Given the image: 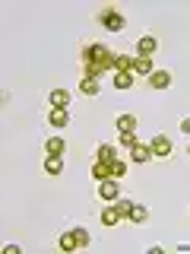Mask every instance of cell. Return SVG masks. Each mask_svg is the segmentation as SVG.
<instances>
[{
  "label": "cell",
  "instance_id": "cell-1",
  "mask_svg": "<svg viewBox=\"0 0 190 254\" xmlns=\"http://www.w3.org/2000/svg\"><path fill=\"white\" fill-rule=\"evenodd\" d=\"M111 61H114V51L105 42H86L83 51H79V64L83 67H111Z\"/></svg>",
  "mask_w": 190,
  "mask_h": 254
},
{
  "label": "cell",
  "instance_id": "cell-2",
  "mask_svg": "<svg viewBox=\"0 0 190 254\" xmlns=\"http://www.w3.org/2000/svg\"><path fill=\"white\" fill-rule=\"evenodd\" d=\"M98 26L108 29V32H124L127 29V16L121 10H114V6H105V10L98 13Z\"/></svg>",
  "mask_w": 190,
  "mask_h": 254
},
{
  "label": "cell",
  "instance_id": "cell-3",
  "mask_svg": "<svg viewBox=\"0 0 190 254\" xmlns=\"http://www.w3.org/2000/svg\"><path fill=\"white\" fill-rule=\"evenodd\" d=\"M149 149H152V159H162V162H168L174 156V143H171V137H165V133H155V137L149 140Z\"/></svg>",
  "mask_w": 190,
  "mask_h": 254
},
{
  "label": "cell",
  "instance_id": "cell-4",
  "mask_svg": "<svg viewBox=\"0 0 190 254\" xmlns=\"http://www.w3.org/2000/svg\"><path fill=\"white\" fill-rule=\"evenodd\" d=\"M98 197L105 203H114L117 197H121V185H117V178H108V181H98Z\"/></svg>",
  "mask_w": 190,
  "mask_h": 254
},
{
  "label": "cell",
  "instance_id": "cell-5",
  "mask_svg": "<svg viewBox=\"0 0 190 254\" xmlns=\"http://www.w3.org/2000/svg\"><path fill=\"white\" fill-rule=\"evenodd\" d=\"M158 51V38L155 35H140L137 38V58H152Z\"/></svg>",
  "mask_w": 190,
  "mask_h": 254
},
{
  "label": "cell",
  "instance_id": "cell-6",
  "mask_svg": "<svg viewBox=\"0 0 190 254\" xmlns=\"http://www.w3.org/2000/svg\"><path fill=\"white\" fill-rule=\"evenodd\" d=\"M146 83H149V89H168L171 86V70H152V73L146 76Z\"/></svg>",
  "mask_w": 190,
  "mask_h": 254
},
{
  "label": "cell",
  "instance_id": "cell-7",
  "mask_svg": "<svg viewBox=\"0 0 190 254\" xmlns=\"http://www.w3.org/2000/svg\"><path fill=\"white\" fill-rule=\"evenodd\" d=\"M133 61H137V54H121V51H114L111 67H114V73H127V70H133Z\"/></svg>",
  "mask_w": 190,
  "mask_h": 254
},
{
  "label": "cell",
  "instance_id": "cell-8",
  "mask_svg": "<svg viewBox=\"0 0 190 254\" xmlns=\"http://www.w3.org/2000/svg\"><path fill=\"white\" fill-rule=\"evenodd\" d=\"M149 159H152V149H149V143H137V146L130 149V162H137V165H146Z\"/></svg>",
  "mask_w": 190,
  "mask_h": 254
},
{
  "label": "cell",
  "instance_id": "cell-9",
  "mask_svg": "<svg viewBox=\"0 0 190 254\" xmlns=\"http://www.w3.org/2000/svg\"><path fill=\"white\" fill-rule=\"evenodd\" d=\"M48 124L51 127H70V111L67 108H51L48 111Z\"/></svg>",
  "mask_w": 190,
  "mask_h": 254
},
{
  "label": "cell",
  "instance_id": "cell-10",
  "mask_svg": "<svg viewBox=\"0 0 190 254\" xmlns=\"http://www.w3.org/2000/svg\"><path fill=\"white\" fill-rule=\"evenodd\" d=\"M117 156H121V149H117L114 143H101L98 153H95V162H114Z\"/></svg>",
  "mask_w": 190,
  "mask_h": 254
},
{
  "label": "cell",
  "instance_id": "cell-11",
  "mask_svg": "<svg viewBox=\"0 0 190 254\" xmlns=\"http://www.w3.org/2000/svg\"><path fill=\"white\" fill-rule=\"evenodd\" d=\"M45 153L48 156H63V153H67V140H63V137H48L45 140Z\"/></svg>",
  "mask_w": 190,
  "mask_h": 254
},
{
  "label": "cell",
  "instance_id": "cell-12",
  "mask_svg": "<svg viewBox=\"0 0 190 254\" xmlns=\"http://www.w3.org/2000/svg\"><path fill=\"white\" fill-rule=\"evenodd\" d=\"M111 79H114V89H121V92L133 89V83H137V76H133V70H127V73H114Z\"/></svg>",
  "mask_w": 190,
  "mask_h": 254
},
{
  "label": "cell",
  "instance_id": "cell-13",
  "mask_svg": "<svg viewBox=\"0 0 190 254\" xmlns=\"http://www.w3.org/2000/svg\"><path fill=\"white\" fill-rule=\"evenodd\" d=\"M48 102H51V108H70V92L67 89H51Z\"/></svg>",
  "mask_w": 190,
  "mask_h": 254
},
{
  "label": "cell",
  "instance_id": "cell-14",
  "mask_svg": "<svg viewBox=\"0 0 190 254\" xmlns=\"http://www.w3.org/2000/svg\"><path fill=\"white\" fill-rule=\"evenodd\" d=\"M57 248L63 251V254H70V251H76L79 245H76V235H73V229H67L60 238H57Z\"/></svg>",
  "mask_w": 190,
  "mask_h": 254
},
{
  "label": "cell",
  "instance_id": "cell-15",
  "mask_svg": "<svg viewBox=\"0 0 190 254\" xmlns=\"http://www.w3.org/2000/svg\"><path fill=\"white\" fill-rule=\"evenodd\" d=\"M114 127H117V130H121V133H133V130H137V127H140V121H137V118H133V115H121V118H117V121H114Z\"/></svg>",
  "mask_w": 190,
  "mask_h": 254
},
{
  "label": "cell",
  "instance_id": "cell-16",
  "mask_svg": "<svg viewBox=\"0 0 190 254\" xmlns=\"http://www.w3.org/2000/svg\"><path fill=\"white\" fill-rule=\"evenodd\" d=\"M121 219H124V216H121V210H117L114 203H108L105 210H101V222H105V226H117Z\"/></svg>",
  "mask_w": 190,
  "mask_h": 254
},
{
  "label": "cell",
  "instance_id": "cell-17",
  "mask_svg": "<svg viewBox=\"0 0 190 254\" xmlns=\"http://www.w3.org/2000/svg\"><path fill=\"white\" fill-rule=\"evenodd\" d=\"M152 58H137V61H133V76H149V73H152Z\"/></svg>",
  "mask_w": 190,
  "mask_h": 254
},
{
  "label": "cell",
  "instance_id": "cell-18",
  "mask_svg": "<svg viewBox=\"0 0 190 254\" xmlns=\"http://www.w3.org/2000/svg\"><path fill=\"white\" fill-rule=\"evenodd\" d=\"M45 172L48 175H60L63 172V156H45Z\"/></svg>",
  "mask_w": 190,
  "mask_h": 254
},
{
  "label": "cell",
  "instance_id": "cell-19",
  "mask_svg": "<svg viewBox=\"0 0 190 254\" xmlns=\"http://www.w3.org/2000/svg\"><path fill=\"white\" fill-rule=\"evenodd\" d=\"M98 89H101L98 79H89V76L79 79V92H83V95H98Z\"/></svg>",
  "mask_w": 190,
  "mask_h": 254
},
{
  "label": "cell",
  "instance_id": "cell-20",
  "mask_svg": "<svg viewBox=\"0 0 190 254\" xmlns=\"http://www.w3.org/2000/svg\"><path fill=\"white\" fill-rule=\"evenodd\" d=\"M92 178H95V181H108V178H111L108 162H95V165H92Z\"/></svg>",
  "mask_w": 190,
  "mask_h": 254
},
{
  "label": "cell",
  "instance_id": "cell-21",
  "mask_svg": "<svg viewBox=\"0 0 190 254\" xmlns=\"http://www.w3.org/2000/svg\"><path fill=\"white\" fill-rule=\"evenodd\" d=\"M127 219H133V222L140 226V222H146V219H149V210H146L142 203H133V210H130V216H127Z\"/></svg>",
  "mask_w": 190,
  "mask_h": 254
},
{
  "label": "cell",
  "instance_id": "cell-22",
  "mask_svg": "<svg viewBox=\"0 0 190 254\" xmlns=\"http://www.w3.org/2000/svg\"><path fill=\"white\" fill-rule=\"evenodd\" d=\"M137 143H140L137 130H133V133H121V143H117V149H127V153H130V149L137 146Z\"/></svg>",
  "mask_w": 190,
  "mask_h": 254
},
{
  "label": "cell",
  "instance_id": "cell-23",
  "mask_svg": "<svg viewBox=\"0 0 190 254\" xmlns=\"http://www.w3.org/2000/svg\"><path fill=\"white\" fill-rule=\"evenodd\" d=\"M108 169H111V178H124V175H127V162L117 156L114 162H108Z\"/></svg>",
  "mask_w": 190,
  "mask_h": 254
},
{
  "label": "cell",
  "instance_id": "cell-24",
  "mask_svg": "<svg viewBox=\"0 0 190 254\" xmlns=\"http://www.w3.org/2000/svg\"><path fill=\"white\" fill-rule=\"evenodd\" d=\"M73 235H76V245H79V248H89V242H92V235H89V232H86V229H83V226H76V229H73Z\"/></svg>",
  "mask_w": 190,
  "mask_h": 254
},
{
  "label": "cell",
  "instance_id": "cell-25",
  "mask_svg": "<svg viewBox=\"0 0 190 254\" xmlns=\"http://www.w3.org/2000/svg\"><path fill=\"white\" fill-rule=\"evenodd\" d=\"M114 206L121 210V216H130V210H133V200H127V197H117Z\"/></svg>",
  "mask_w": 190,
  "mask_h": 254
},
{
  "label": "cell",
  "instance_id": "cell-26",
  "mask_svg": "<svg viewBox=\"0 0 190 254\" xmlns=\"http://www.w3.org/2000/svg\"><path fill=\"white\" fill-rule=\"evenodd\" d=\"M181 133H184V137H190V118H184V121H181Z\"/></svg>",
  "mask_w": 190,
  "mask_h": 254
},
{
  "label": "cell",
  "instance_id": "cell-27",
  "mask_svg": "<svg viewBox=\"0 0 190 254\" xmlns=\"http://www.w3.org/2000/svg\"><path fill=\"white\" fill-rule=\"evenodd\" d=\"M187 156H190V146H187Z\"/></svg>",
  "mask_w": 190,
  "mask_h": 254
}]
</instances>
